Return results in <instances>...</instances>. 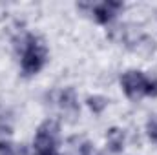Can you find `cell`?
<instances>
[{"label": "cell", "instance_id": "277c9868", "mask_svg": "<svg viewBox=\"0 0 157 155\" xmlns=\"http://www.w3.org/2000/svg\"><path fill=\"white\" fill-rule=\"evenodd\" d=\"M133 51H135L139 57H143V59H146V57H152V53L155 51V40L143 35L141 39L133 44Z\"/></svg>", "mask_w": 157, "mask_h": 155}, {"label": "cell", "instance_id": "ba28073f", "mask_svg": "<svg viewBox=\"0 0 157 155\" xmlns=\"http://www.w3.org/2000/svg\"><path fill=\"white\" fill-rule=\"evenodd\" d=\"M88 106H90V110H91L93 113H101V112L108 106V100H106L104 97H101V95H95V97H90Z\"/></svg>", "mask_w": 157, "mask_h": 155}, {"label": "cell", "instance_id": "8fae6325", "mask_svg": "<svg viewBox=\"0 0 157 155\" xmlns=\"http://www.w3.org/2000/svg\"><path fill=\"white\" fill-rule=\"evenodd\" d=\"M146 130H148V135H150V139L157 142V117H154V119H150V120H148V126H146Z\"/></svg>", "mask_w": 157, "mask_h": 155}, {"label": "cell", "instance_id": "52a82bcc", "mask_svg": "<svg viewBox=\"0 0 157 155\" xmlns=\"http://www.w3.org/2000/svg\"><path fill=\"white\" fill-rule=\"evenodd\" d=\"M59 102L62 104V108H64V110L77 108V95H75V91H73L71 88L64 89V91L60 93V99H59Z\"/></svg>", "mask_w": 157, "mask_h": 155}, {"label": "cell", "instance_id": "30bf717a", "mask_svg": "<svg viewBox=\"0 0 157 155\" xmlns=\"http://www.w3.org/2000/svg\"><path fill=\"white\" fill-rule=\"evenodd\" d=\"M144 95H157V78L146 77L144 80Z\"/></svg>", "mask_w": 157, "mask_h": 155}, {"label": "cell", "instance_id": "3957f363", "mask_svg": "<svg viewBox=\"0 0 157 155\" xmlns=\"http://www.w3.org/2000/svg\"><path fill=\"white\" fill-rule=\"evenodd\" d=\"M91 9H93V15H95V18L99 22H108L121 9V4H117V2H102V4L93 6Z\"/></svg>", "mask_w": 157, "mask_h": 155}, {"label": "cell", "instance_id": "5b68a950", "mask_svg": "<svg viewBox=\"0 0 157 155\" xmlns=\"http://www.w3.org/2000/svg\"><path fill=\"white\" fill-rule=\"evenodd\" d=\"M35 152L37 155H53L55 152V139L39 133L35 139Z\"/></svg>", "mask_w": 157, "mask_h": 155}, {"label": "cell", "instance_id": "7a4b0ae2", "mask_svg": "<svg viewBox=\"0 0 157 155\" xmlns=\"http://www.w3.org/2000/svg\"><path fill=\"white\" fill-rule=\"evenodd\" d=\"M144 80L146 77L141 71H128L122 75V88L126 91V95L132 100H139L144 95Z\"/></svg>", "mask_w": 157, "mask_h": 155}, {"label": "cell", "instance_id": "7c38bea8", "mask_svg": "<svg viewBox=\"0 0 157 155\" xmlns=\"http://www.w3.org/2000/svg\"><path fill=\"white\" fill-rule=\"evenodd\" d=\"M0 155H15V150L9 142H0Z\"/></svg>", "mask_w": 157, "mask_h": 155}, {"label": "cell", "instance_id": "9c48e42d", "mask_svg": "<svg viewBox=\"0 0 157 155\" xmlns=\"http://www.w3.org/2000/svg\"><path fill=\"white\" fill-rule=\"evenodd\" d=\"M39 133H42V135H48V137H57V133H59V124L53 120V119H49V120H46L42 126H40V131Z\"/></svg>", "mask_w": 157, "mask_h": 155}, {"label": "cell", "instance_id": "4fadbf2b", "mask_svg": "<svg viewBox=\"0 0 157 155\" xmlns=\"http://www.w3.org/2000/svg\"><path fill=\"white\" fill-rule=\"evenodd\" d=\"M7 133H9V126L0 122V135H7Z\"/></svg>", "mask_w": 157, "mask_h": 155}, {"label": "cell", "instance_id": "6da1fadb", "mask_svg": "<svg viewBox=\"0 0 157 155\" xmlns=\"http://www.w3.org/2000/svg\"><path fill=\"white\" fill-rule=\"evenodd\" d=\"M44 59H46L44 46L39 44L37 40L33 39L31 44H29V47L26 49V53L22 55V68H24V71L28 75L37 73L40 68H42V64H44Z\"/></svg>", "mask_w": 157, "mask_h": 155}, {"label": "cell", "instance_id": "8992f818", "mask_svg": "<svg viewBox=\"0 0 157 155\" xmlns=\"http://www.w3.org/2000/svg\"><path fill=\"white\" fill-rule=\"evenodd\" d=\"M122 144H124V133L122 130L119 128H113L108 131V146H110V152L115 153V152H121L122 150Z\"/></svg>", "mask_w": 157, "mask_h": 155}, {"label": "cell", "instance_id": "5bb4252c", "mask_svg": "<svg viewBox=\"0 0 157 155\" xmlns=\"http://www.w3.org/2000/svg\"><path fill=\"white\" fill-rule=\"evenodd\" d=\"M15 155H28V150H26L24 146H18V148L15 150Z\"/></svg>", "mask_w": 157, "mask_h": 155}]
</instances>
